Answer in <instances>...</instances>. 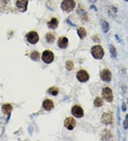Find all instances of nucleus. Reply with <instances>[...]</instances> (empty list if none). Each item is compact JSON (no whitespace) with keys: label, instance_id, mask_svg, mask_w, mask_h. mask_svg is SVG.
Segmentation results:
<instances>
[{"label":"nucleus","instance_id":"nucleus-3","mask_svg":"<svg viewBox=\"0 0 128 141\" xmlns=\"http://www.w3.org/2000/svg\"><path fill=\"white\" fill-rule=\"evenodd\" d=\"M102 95L103 98L108 102H112L113 100V95L112 90L108 87H105L102 89Z\"/></svg>","mask_w":128,"mask_h":141},{"label":"nucleus","instance_id":"nucleus-7","mask_svg":"<svg viewBox=\"0 0 128 141\" xmlns=\"http://www.w3.org/2000/svg\"><path fill=\"white\" fill-rule=\"evenodd\" d=\"M76 125V121L72 117H68L64 121V126L69 130H73Z\"/></svg>","mask_w":128,"mask_h":141},{"label":"nucleus","instance_id":"nucleus-24","mask_svg":"<svg viewBox=\"0 0 128 141\" xmlns=\"http://www.w3.org/2000/svg\"><path fill=\"white\" fill-rule=\"evenodd\" d=\"M46 39L48 43H53L55 41V36L51 33H48L46 36Z\"/></svg>","mask_w":128,"mask_h":141},{"label":"nucleus","instance_id":"nucleus-10","mask_svg":"<svg viewBox=\"0 0 128 141\" xmlns=\"http://www.w3.org/2000/svg\"><path fill=\"white\" fill-rule=\"evenodd\" d=\"M102 123L105 125H109L111 124L113 122V114L110 112H106L103 113L101 118Z\"/></svg>","mask_w":128,"mask_h":141},{"label":"nucleus","instance_id":"nucleus-9","mask_svg":"<svg viewBox=\"0 0 128 141\" xmlns=\"http://www.w3.org/2000/svg\"><path fill=\"white\" fill-rule=\"evenodd\" d=\"M100 78L105 82H110L112 79V74L110 70L103 69L100 72Z\"/></svg>","mask_w":128,"mask_h":141},{"label":"nucleus","instance_id":"nucleus-17","mask_svg":"<svg viewBox=\"0 0 128 141\" xmlns=\"http://www.w3.org/2000/svg\"><path fill=\"white\" fill-rule=\"evenodd\" d=\"M12 110V107L9 104H5L2 106V111L4 113L7 115H9Z\"/></svg>","mask_w":128,"mask_h":141},{"label":"nucleus","instance_id":"nucleus-19","mask_svg":"<svg viewBox=\"0 0 128 141\" xmlns=\"http://www.w3.org/2000/svg\"><path fill=\"white\" fill-rule=\"evenodd\" d=\"M112 137L110 132L108 130H105L102 134V139L103 141H105V140H109L110 138Z\"/></svg>","mask_w":128,"mask_h":141},{"label":"nucleus","instance_id":"nucleus-8","mask_svg":"<svg viewBox=\"0 0 128 141\" xmlns=\"http://www.w3.org/2000/svg\"><path fill=\"white\" fill-rule=\"evenodd\" d=\"M71 113H72L73 115L75 116V118H82V117L83 116L84 112H83V108H82L81 106L75 105L74 106H73L72 109H71Z\"/></svg>","mask_w":128,"mask_h":141},{"label":"nucleus","instance_id":"nucleus-29","mask_svg":"<svg viewBox=\"0 0 128 141\" xmlns=\"http://www.w3.org/2000/svg\"><path fill=\"white\" fill-rule=\"evenodd\" d=\"M90 1L91 2H93V1H94V2H95V1H96L97 0H90Z\"/></svg>","mask_w":128,"mask_h":141},{"label":"nucleus","instance_id":"nucleus-28","mask_svg":"<svg viewBox=\"0 0 128 141\" xmlns=\"http://www.w3.org/2000/svg\"><path fill=\"white\" fill-rule=\"evenodd\" d=\"M67 22L68 23V24H70L71 26H73V27H75V24H73V23H71V22L70 21V20H69V19H67Z\"/></svg>","mask_w":128,"mask_h":141},{"label":"nucleus","instance_id":"nucleus-14","mask_svg":"<svg viewBox=\"0 0 128 141\" xmlns=\"http://www.w3.org/2000/svg\"><path fill=\"white\" fill-rule=\"evenodd\" d=\"M77 13L80 16V17L81 18V19L83 21H88V14L87 12L85 11V9L83 8L80 6L79 7H78V9H77Z\"/></svg>","mask_w":128,"mask_h":141},{"label":"nucleus","instance_id":"nucleus-11","mask_svg":"<svg viewBox=\"0 0 128 141\" xmlns=\"http://www.w3.org/2000/svg\"><path fill=\"white\" fill-rule=\"evenodd\" d=\"M27 6H28L27 0H17L16 1V7L22 12L27 11Z\"/></svg>","mask_w":128,"mask_h":141},{"label":"nucleus","instance_id":"nucleus-12","mask_svg":"<svg viewBox=\"0 0 128 141\" xmlns=\"http://www.w3.org/2000/svg\"><path fill=\"white\" fill-rule=\"evenodd\" d=\"M43 108L47 110V111H50L51 110L54 108V103L51 99H46L43 102Z\"/></svg>","mask_w":128,"mask_h":141},{"label":"nucleus","instance_id":"nucleus-1","mask_svg":"<svg viewBox=\"0 0 128 141\" xmlns=\"http://www.w3.org/2000/svg\"><path fill=\"white\" fill-rule=\"evenodd\" d=\"M91 54L95 59H102L104 56V51L101 46L95 45L91 48Z\"/></svg>","mask_w":128,"mask_h":141},{"label":"nucleus","instance_id":"nucleus-16","mask_svg":"<svg viewBox=\"0 0 128 141\" xmlns=\"http://www.w3.org/2000/svg\"><path fill=\"white\" fill-rule=\"evenodd\" d=\"M78 31V36L80 37L81 39H83L86 37L87 36V32H86V30L83 28V27H79L77 30Z\"/></svg>","mask_w":128,"mask_h":141},{"label":"nucleus","instance_id":"nucleus-4","mask_svg":"<svg viewBox=\"0 0 128 141\" xmlns=\"http://www.w3.org/2000/svg\"><path fill=\"white\" fill-rule=\"evenodd\" d=\"M27 41L31 44H36L39 40V34H37L36 31H30L26 35Z\"/></svg>","mask_w":128,"mask_h":141},{"label":"nucleus","instance_id":"nucleus-18","mask_svg":"<svg viewBox=\"0 0 128 141\" xmlns=\"http://www.w3.org/2000/svg\"><path fill=\"white\" fill-rule=\"evenodd\" d=\"M101 27H102V31L103 33H107L108 31H109V24H108L107 21L104 20L101 21Z\"/></svg>","mask_w":128,"mask_h":141},{"label":"nucleus","instance_id":"nucleus-6","mask_svg":"<svg viewBox=\"0 0 128 141\" xmlns=\"http://www.w3.org/2000/svg\"><path fill=\"white\" fill-rule=\"evenodd\" d=\"M76 78L81 83H85L89 80V75L86 71L80 70L76 74Z\"/></svg>","mask_w":128,"mask_h":141},{"label":"nucleus","instance_id":"nucleus-23","mask_svg":"<svg viewBox=\"0 0 128 141\" xmlns=\"http://www.w3.org/2000/svg\"><path fill=\"white\" fill-rule=\"evenodd\" d=\"M40 58V54L38 51H34L31 54V59L34 61H38Z\"/></svg>","mask_w":128,"mask_h":141},{"label":"nucleus","instance_id":"nucleus-2","mask_svg":"<svg viewBox=\"0 0 128 141\" xmlns=\"http://www.w3.org/2000/svg\"><path fill=\"white\" fill-rule=\"evenodd\" d=\"M75 2L74 0H63L61 3V7L63 11L66 12H71L74 9Z\"/></svg>","mask_w":128,"mask_h":141},{"label":"nucleus","instance_id":"nucleus-20","mask_svg":"<svg viewBox=\"0 0 128 141\" xmlns=\"http://www.w3.org/2000/svg\"><path fill=\"white\" fill-rule=\"evenodd\" d=\"M93 104H94V106L95 107H101V106H102V105H103V101H102V99L101 98L98 97V98H96L95 99Z\"/></svg>","mask_w":128,"mask_h":141},{"label":"nucleus","instance_id":"nucleus-22","mask_svg":"<svg viewBox=\"0 0 128 141\" xmlns=\"http://www.w3.org/2000/svg\"><path fill=\"white\" fill-rule=\"evenodd\" d=\"M66 68L68 71H71L74 68V64L72 61H67L66 63Z\"/></svg>","mask_w":128,"mask_h":141},{"label":"nucleus","instance_id":"nucleus-15","mask_svg":"<svg viewBox=\"0 0 128 141\" xmlns=\"http://www.w3.org/2000/svg\"><path fill=\"white\" fill-rule=\"evenodd\" d=\"M48 27L51 29H56L58 26V21L56 18H52L51 21L47 23Z\"/></svg>","mask_w":128,"mask_h":141},{"label":"nucleus","instance_id":"nucleus-25","mask_svg":"<svg viewBox=\"0 0 128 141\" xmlns=\"http://www.w3.org/2000/svg\"><path fill=\"white\" fill-rule=\"evenodd\" d=\"M109 48H110V52L111 56H112L113 57L115 58V57L117 56V51H116V49H115V47L113 46V45H110Z\"/></svg>","mask_w":128,"mask_h":141},{"label":"nucleus","instance_id":"nucleus-30","mask_svg":"<svg viewBox=\"0 0 128 141\" xmlns=\"http://www.w3.org/2000/svg\"><path fill=\"white\" fill-rule=\"evenodd\" d=\"M125 1H128V0H125Z\"/></svg>","mask_w":128,"mask_h":141},{"label":"nucleus","instance_id":"nucleus-26","mask_svg":"<svg viewBox=\"0 0 128 141\" xmlns=\"http://www.w3.org/2000/svg\"><path fill=\"white\" fill-rule=\"evenodd\" d=\"M123 127L125 129H128V115H126L125 119L124 121V123H123Z\"/></svg>","mask_w":128,"mask_h":141},{"label":"nucleus","instance_id":"nucleus-27","mask_svg":"<svg viewBox=\"0 0 128 141\" xmlns=\"http://www.w3.org/2000/svg\"><path fill=\"white\" fill-rule=\"evenodd\" d=\"M122 110L123 111H125V110H126V106H125V103H122Z\"/></svg>","mask_w":128,"mask_h":141},{"label":"nucleus","instance_id":"nucleus-13","mask_svg":"<svg viewBox=\"0 0 128 141\" xmlns=\"http://www.w3.org/2000/svg\"><path fill=\"white\" fill-rule=\"evenodd\" d=\"M68 44V39L67 37L62 36L60 37L58 41V46L61 48H67Z\"/></svg>","mask_w":128,"mask_h":141},{"label":"nucleus","instance_id":"nucleus-5","mask_svg":"<svg viewBox=\"0 0 128 141\" xmlns=\"http://www.w3.org/2000/svg\"><path fill=\"white\" fill-rule=\"evenodd\" d=\"M54 59V55L51 51H45L42 54V60L46 63H51Z\"/></svg>","mask_w":128,"mask_h":141},{"label":"nucleus","instance_id":"nucleus-21","mask_svg":"<svg viewBox=\"0 0 128 141\" xmlns=\"http://www.w3.org/2000/svg\"><path fill=\"white\" fill-rule=\"evenodd\" d=\"M58 92H59V91H58V88L56 87H51L49 89H48V93L50 94V95H57L58 94Z\"/></svg>","mask_w":128,"mask_h":141}]
</instances>
